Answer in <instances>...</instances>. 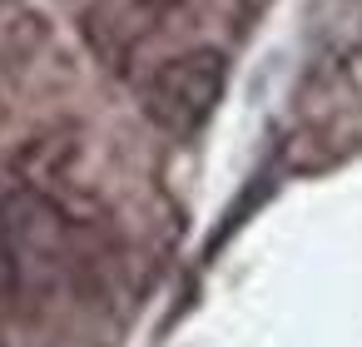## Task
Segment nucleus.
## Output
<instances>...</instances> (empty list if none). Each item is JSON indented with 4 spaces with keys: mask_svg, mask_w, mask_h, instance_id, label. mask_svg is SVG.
Masks as SVG:
<instances>
[{
    "mask_svg": "<svg viewBox=\"0 0 362 347\" xmlns=\"http://www.w3.org/2000/svg\"><path fill=\"white\" fill-rule=\"evenodd\" d=\"M223 80H228V65H223L218 50H189V55H179V60H169L149 75L144 114L169 134H194L214 114V105L223 95Z\"/></svg>",
    "mask_w": 362,
    "mask_h": 347,
    "instance_id": "f257e3e1",
    "label": "nucleus"
},
{
    "mask_svg": "<svg viewBox=\"0 0 362 347\" xmlns=\"http://www.w3.org/2000/svg\"><path fill=\"white\" fill-rule=\"evenodd\" d=\"M21 278V248H16V223L0 208V293H11Z\"/></svg>",
    "mask_w": 362,
    "mask_h": 347,
    "instance_id": "f03ea898",
    "label": "nucleus"
}]
</instances>
